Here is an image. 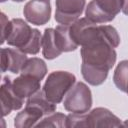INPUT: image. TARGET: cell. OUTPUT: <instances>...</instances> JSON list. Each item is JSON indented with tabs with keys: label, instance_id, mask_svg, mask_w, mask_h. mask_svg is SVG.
<instances>
[{
	"label": "cell",
	"instance_id": "obj_4",
	"mask_svg": "<svg viewBox=\"0 0 128 128\" xmlns=\"http://www.w3.org/2000/svg\"><path fill=\"white\" fill-rule=\"evenodd\" d=\"M123 0H92L86 7V18L94 23L112 21L122 10Z\"/></svg>",
	"mask_w": 128,
	"mask_h": 128
},
{
	"label": "cell",
	"instance_id": "obj_5",
	"mask_svg": "<svg viewBox=\"0 0 128 128\" xmlns=\"http://www.w3.org/2000/svg\"><path fill=\"white\" fill-rule=\"evenodd\" d=\"M63 106L71 113H86L92 106V94L83 82L75 83L64 97Z\"/></svg>",
	"mask_w": 128,
	"mask_h": 128
},
{
	"label": "cell",
	"instance_id": "obj_24",
	"mask_svg": "<svg viewBox=\"0 0 128 128\" xmlns=\"http://www.w3.org/2000/svg\"><path fill=\"white\" fill-rule=\"evenodd\" d=\"M12 1H14V2H22L24 0H12Z\"/></svg>",
	"mask_w": 128,
	"mask_h": 128
},
{
	"label": "cell",
	"instance_id": "obj_25",
	"mask_svg": "<svg viewBox=\"0 0 128 128\" xmlns=\"http://www.w3.org/2000/svg\"><path fill=\"white\" fill-rule=\"evenodd\" d=\"M5 1H7V0H1V2H5Z\"/></svg>",
	"mask_w": 128,
	"mask_h": 128
},
{
	"label": "cell",
	"instance_id": "obj_7",
	"mask_svg": "<svg viewBox=\"0 0 128 128\" xmlns=\"http://www.w3.org/2000/svg\"><path fill=\"white\" fill-rule=\"evenodd\" d=\"M100 25L92 22L88 18H80L70 25V35L79 46H84L98 37Z\"/></svg>",
	"mask_w": 128,
	"mask_h": 128
},
{
	"label": "cell",
	"instance_id": "obj_9",
	"mask_svg": "<svg viewBox=\"0 0 128 128\" xmlns=\"http://www.w3.org/2000/svg\"><path fill=\"white\" fill-rule=\"evenodd\" d=\"M0 100L2 116L8 115L13 110H19L23 106L24 99L15 93L12 87V81L9 77H5L2 81L0 88Z\"/></svg>",
	"mask_w": 128,
	"mask_h": 128
},
{
	"label": "cell",
	"instance_id": "obj_18",
	"mask_svg": "<svg viewBox=\"0 0 128 128\" xmlns=\"http://www.w3.org/2000/svg\"><path fill=\"white\" fill-rule=\"evenodd\" d=\"M113 81L116 87L128 95V60L121 61L114 72Z\"/></svg>",
	"mask_w": 128,
	"mask_h": 128
},
{
	"label": "cell",
	"instance_id": "obj_23",
	"mask_svg": "<svg viewBox=\"0 0 128 128\" xmlns=\"http://www.w3.org/2000/svg\"><path fill=\"white\" fill-rule=\"evenodd\" d=\"M121 126H123V127H128V120H126L124 123H122Z\"/></svg>",
	"mask_w": 128,
	"mask_h": 128
},
{
	"label": "cell",
	"instance_id": "obj_1",
	"mask_svg": "<svg viewBox=\"0 0 128 128\" xmlns=\"http://www.w3.org/2000/svg\"><path fill=\"white\" fill-rule=\"evenodd\" d=\"M120 43L117 30L110 25H100L96 39L82 46V64L100 71L109 72L116 61L115 48Z\"/></svg>",
	"mask_w": 128,
	"mask_h": 128
},
{
	"label": "cell",
	"instance_id": "obj_20",
	"mask_svg": "<svg viewBox=\"0 0 128 128\" xmlns=\"http://www.w3.org/2000/svg\"><path fill=\"white\" fill-rule=\"evenodd\" d=\"M67 116L62 113L53 112L46 117H44L41 121H39L35 126L36 127H53V128H63L66 127Z\"/></svg>",
	"mask_w": 128,
	"mask_h": 128
},
{
	"label": "cell",
	"instance_id": "obj_3",
	"mask_svg": "<svg viewBox=\"0 0 128 128\" xmlns=\"http://www.w3.org/2000/svg\"><path fill=\"white\" fill-rule=\"evenodd\" d=\"M75 76L67 71H54L50 73L43 86V92L53 103L58 104L75 84Z\"/></svg>",
	"mask_w": 128,
	"mask_h": 128
},
{
	"label": "cell",
	"instance_id": "obj_21",
	"mask_svg": "<svg viewBox=\"0 0 128 128\" xmlns=\"http://www.w3.org/2000/svg\"><path fill=\"white\" fill-rule=\"evenodd\" d=\"M1 44H3L9 34H10V31H11V26H12V23L11 21L7 18V16L4 14V13H1Z\"/></svg>",
	"mask_w": 128,
	"mask_h": 128
},
{
	"label": "cell",
	"instance_id": "obj_14",
	"mask_svg": "<svg viewBox=\"0 0 128 128\" xmlns=\"http://www.w3.org/2000/svg\"><path fill=\"white\" fill-rule=\"evenodd\" d=\"M42 53L43 56L48 59H54L62 53L61 50L58 48V45L56 43L55 39V29L53 28H47L44 31V34L42 36Z\"/></svg>",
	"mask_w": 128,
	"mask_h": 128
},
{
	"label": "cell",
	"instance_id": "obj_22",
	"mask_svg": "<svg viewBox=\"0 0 128 128\" xmlns=\"http://www.w3.org/2000/svg\"><path fill=\"white\" fill-rule=\"evenodd\" d=\"M122 11L125 15L128 16V0H123V6H122Z\"/></svg>",
	"mask_w": 128,
	"mask_h": 128
},
{
	"label": "cell",
	"instance_id": "obj_13",
	"mask_svg": "<svg viewBox=\"0 0 128 128\" xmlns=\"http://www.w3.org/2000/svg\"><path fill=\"white\" fill-rule=\"evenodd\" d=\"M43 116L45 115L39 108L32 105H26L24 110L16 115L14 126L16 128H28L35 126Z\"/></svg>",
	"mask_w": 128,
	"mask_h": 128
},
{
	"label": "cell",
	"instance_id": "obj_19",
	"mask_svg": "<svg viewBox=\"0 0 128 128\" xmlns=\"http://www.w3.org/2000/svg\"><path fill=\"white\" fill-rule=\"evenodd\" d=\"M81 72H82L84 79L93 86L102 84L106 80L107 75H108V72L106 71H100L95 68L83 65V64L81 65Z\"/></svg>",
	"mask_w": 128,
	"mask_h": 128
},
{
	"label": "cell",
	"instance_id": "obj_10",
	"mask_svg": "<svg viewBox=\"0 0 128 128\" xmlns=\"http://www.w3.org/2000/svg\"><path fill=\"white\" fill-rule=\"evenodd\" d=\"M28 60L26 53L18 48L1 49V70L2 72L10 71L12 73L21 72L23 66Z\"/></svg>",
	"mask_w": 128,
	"mask_h": 128
},
{
	"label": "cell",
	"instance_id": "obj_8",
	"mask_svg": "<svg viewBox=\"0 0 128 128\" xmlns=\"http://www.w3.org/2000/svg\"><path fill=\"white\" fill-rule=\"evenodd\" d=\"M26 20L34 25H44L50 20L51 5L49 0H30L23 9Z\"/></svg>",
	"mask_w": 128,
	"mask_h": 128
},
{
	"label": "cell",
	"instance_id": "obj_16",
	"mask_svg": "<svg viewBox=\"0 0 128 128\" xmlns=\"http://www.w3.org/2000/svg\"><path fill=\"white\" fill-rule=\"evenodd\" d=\"M20 73L32 76L41 81L47 73V66L42 59L33 57L26 61Z\"/></svg>",
	"mask_w": 128,
	"mask_h": 128
},
{
	"label": "cell",
	"instance_id": "obj_11",
	"mask_svg": "<svg viewBox=\"0 0 128 128\" xmlns=\"http://www.w3.org/2000/svg\"><path fill=\"white\" fill-rule=\"evenodd\" d=\"M86 127H120V119L106 108L98 107L85 113Z\"/></svg>",
	"mask_w": 128,
	"mask_h": 128
},
{
	"label": "cell",
	"instance_id": "obj_6",
	"mask_svg": "<svg viewBox=\"0 0 128 128\" xmlns=\"http://www.w3.org/2000/svg\"><path fill=\"white\" fill-rule=\"evenodd\" d=\"M55 4V20L62 25L73 24L85 8V0H56Z\"/></svg>",
	"mask_w": 128,
	"mask_h": 128
},
{
	"label": "cell",
	"instance_id": "obj_12",
	"mask_svg": "<svg viewBox=\"0 0 128 128\" xmlns=\"http://www.w3.org/2000/svg\"><path fill=\"white\" fill-rule=\"evenodd\" d=\"M12 87L19 97L25 99L40 90V80L29 75L21 74L12 81Z\"/></svg>",
	"mask_w": 128,
	"mask_h": 128
},
{
	"label": "cell",
	"instance_id": "obj_17",
	"mask_svg": "<svg viewBox=\"0 0 128 128\" xmlns=\"http://www.w3.org/2000/svg\"><path fill=\"white\" fill-rule=\"evenodd\" d=\"M26 105H32V106H35V107L39 108L44 113L45 116L55 112V110H56V104L51 102L46 97L43 90H38L33 95H31L28 98V100L26 102Z\"/></svg>",
	"mask_w": 128,
	"mask_h": 128
},
{
	"label": "cell",
	"instance_id": "obj_2",
	"mask_svg": "<svg viewBox=\"0 0 128 128\" xmlns=\"http://www.w3.org/2000/svg\"><path fill=\"white\" fill-rule=\"evenodd\" d=\"M12 26L6 42L26 54H37L42 44V36L38 29L31 28L24 20H11Z\"/></svg>",
	"mask_w": 128,
	"mask_h": 128
},
{
	"label": "cell",
	"instance_id": "obj_15",
	"mask_svg": "<svg viewBox=\"0 0 128 128\" xmlns=\"http://www.w3.org/2000/svg\"><path fill=\"white\" fill-rule=\"evenodd\" d=\"M55 39L61 52L74 51L78 47L70 35V25H58L55 28Z\"/></svg>",
	"mask_w": 128,
	"mask_h": 128
}]
</instances>
